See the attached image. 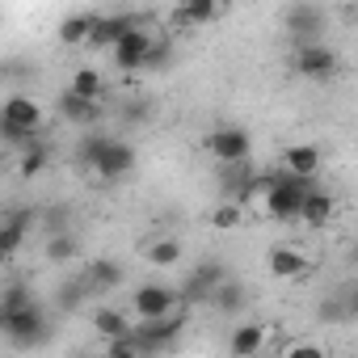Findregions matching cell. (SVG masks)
<instances>
[{
  "instance_id": "1",
  "label": "cell",
  "mask_w": 358,
  "mask_h": 358,
  "mask_svg": "<svg viewBox=\"0 0 358 358\" xmlns=\"http://www.w3.org/2000/svg\"><path fill=\"white\" fill-rule=\"evenodd\" d=\"M80 160L97 177H106V182H118V177H127L135 169V148L122 143V139H110V135H97L93 131V135L80 139Z\"/></svg>"
},
{
  "instance_id": "2",
  "label": "cell",
  "mask_w": 358,
  "mask_h": 358,
  "mask_svg": "<svg viewBox=\"0 0 358 358\" xmlns=\"http://www.w3.org/2000/svg\"><path fill=\"white\" fill-rule=\"evenodd\" d=\"M43 127V106L26 93H13L5 106H0V139L13 143V148H30L38 143V131Z\"/></svg>"
},
{
  "instance_id": "3",
  "label": "cell",
  "mask_w": 358,
  "mask_h": 358,
  "mask_svg": "<svg viewBox=\"0 0 358 358\" xmlns=\"http://www.w3.org/2000/svg\"><path fill=\"white\" fill-rule=\"evenodd\" d=\"M312 190V182H295V177H287V173H278V177H266V190H262V199H266V211H270V220H299V207H303V194Z\"/></svg>"
},
{
  "instance_id": "4",
  "label": "cell",
  "mask_w": 358,
  "mask_h": 358,
  "mask_svg": "<svg viewBox=\"0 0 358 358\" xmlns=\"http://www.w3.org/2000/svg\"><path fill=\"white\" fill-rule=\"evenodd\" d=\"M182 324H186V320L177 316V312L164 316V320H139V324L127 333V341H131L139 354H156V350H169L177 337H182Z\"/></svg>"
},
{
  "instance_id": "5",
  "label": "cell",
  "mask_w": 358,
  "mask_h": 358,
  "mask_svg": "<svg viewBox=\"0 0 358 358\" xmlns=\"http://www.w3.org/2000/svg\"><path fill=\"white\" fill-rule=\"evenodd\" d=\"M0 333H5L13 345L30 350L47 341V316L43 308H26V312H0Z\"/></svg>"
},
{
  "instance_id": "6",
  "label": "cell",
  "mask_w": 358,
  "mask_h": 358,
  "mask_svg": "<svg viewBox=\"0 0 358 358\" xmlns=\"http://www.w3.org/2000/svg\"><path fill=\"white\" fill-rule=\"evenodd\" d=\"M341 68L337 51L329 43H312V47H295V72L303 80H333Z\"/></svg>"
},
{
  "instance_id": "7",
  "label": "cell",
  "mask_w": 358,
  "mask_h": 358,
  "mask_svg": "<svg viewBox=\"0 0 358 358\" xmlns=\"http://www.w3.org/2000/svg\"><path fill=\"white\" fill-rule=\"evenodd\" d=\"M207 148L215 152L220 164H245L249 152H253V139H249L245 127H232V122H228V127H215V131H211Z\"/></svg>"
},
{
  "instance_id": "8",
  "label": "cell",
  "mask_w": 358,
  "mask_h": 358,
  "mask_svg": "<svg viewBox=\"0 0 358 358\" xmlns=\"http://www.w3.org/2000/svg\"><path fill=\"white\" fill-rule=\"evenodd\" d=\"M131 308H135L139 320H164V316H173V308H177V291L164 287V282H143V287L131 295Z\"/></svg>"
},
{
  "instance_id": "9",
  "label": "cell",
  "mask_w": 358,
  "mask_h": 358,
  "mask_svg": "<svg viewBox=\"0 0 358 358\" xmlns=\"http://www.w3.org/2000/svg\"><path fill=\"white\" fill-rule=\"evenodd\" d=\"M287 34L295 38V47H312V43H324V9L316 5H295L287 13Z\"/></svg>"
},
{
  "instance_id": "10",
  "label": "cell",
  "mask_w": 358,
  "mask_h": 358,
  "mask_svg": "<svg viewBox=\"0 0 358 358\" xmlns=\"http://www.w3.org/2000/svg\"><path fill=\"white\" fill-rule=\"evenodd\" d=\"M152 38H156V34H148L143 26L127 30V34H122V38L114 43V64H118L122 72H135V68H143V55H148Z\"/></svg>"
},
{
  "instance_id": "11",
  "label": "cell",
  "mask_w": 358,
  "mask_h": 358,
  "mask_svg": "<svg viewBox=\"0 0 358 358\" xmlns=\"http://www.w3.org/2000/svg\"><path fill=\"white\" fill-rule=\"evenodd\" d=\"M122 278H127V270H122L118 262H110V257H93L89 270L80 274V287H85V295H106V291H114Z\"/></svg>"
},
{
  "instance_id": "12",
  "label": "cell",
  "mask_w": 358,
  "mask_h": 358,
  "mask_svg": "<svg viewBox=\"0 0 358 358\" xmlns=\"http://www.w3.org/2000/svg\"><path fill=\"white\" fill-rule=\"evenodd\" d=\"M228 278V266H220V262H199L194 270H190V282H186V299H207L220 282Z\"/></svg>"
},
{
  "instance_id": "13",
  "label": "cell",
  "mask_w": 358,
  "mask_h": 358,
  "mask_svg": "<svg viewBox=\"0 0 358 358\" xmlns=\"http://www.w3.org/2000/svg\"><path fill=\"white\" fill-rule=\"evenodd\" d=\"M282 169H287V177H295V182H312L316 169H320V152L312 143H295V148H287Z\"/></svg>"
},
{
  "instance_id": "14",
  "label": "cell",
  "mask_w": 358,
  "mask_h": 358,
  "mask_svg": "<svg viewBox=\"0 0 358 358\" xmlns=\"http://www.w3.org/2000/svg\"><path fill=\"white\" fill-rule=\"evenodd\" d=\"M266 266H270V274H274V278H303V274L312 270V266H308V257H303L299 249H291V245H274Z\"/></svg>"
},
{
  "instance_id": "15",
  "label": "cell",
  "mask_w": 358,
  "mask_h": 358,
  "mask_svg": "<svg viewBox=\"0 0 358 358\" xmlns=\"http://www.w3.org/2000/svg\"><path fill=\"white\" fill-rule=\"evenodd\" d=\"M262 341H266V324L249 320V324L232 329V337H228V350H232V358H257V354H262Z\"/></svg>"
},
{
  "instance_id": "16",
  "label": "cell",
  "mask_w": 358,
  "mask_h": 358,
  "mask_svg": "<svg viewBox=\"0 0 358 358\" xmlns=\"http://www.w3.org/2000/svg\"><path fill=\"white\" fill-rule=\"evenodd\" d=\"M139 22L131 17V13H110V17H97V26H93V34H89V43H97V47H114L127 30H135Z\"/></svg>"
},
{
  "instance_id": "17",
  "label": "cell",
  "mask_w": 358,
  "mask_h": 358,
  "mask_svg": "<svg viewBox=\"0 0 358 358\" xmlns=\"http://www.w3.org/2000/svg\"><path fill=\"white\" fill-rule=\"evenodd\" d=\"M299 220L308 224V228H324L329 220H333V194L329 190H308L303 194V207H299Z\"/></svg>"
},
{
  "instance_id": "18",
  "label": "cell",
  "mask_w": 358,
  "mask_h": 358,
  "mask_svg": "<svg viewBox=\"0 0 358 358\" xmlns=\"http://www.w3.org/2000/svg\"><path fill=\"white\" fill-rule=\"evenodd\" d=\"M93 329H97V337H106V341H122V337L131 333V320L122 316V308H97V312H93Z\"/></svg>"
},
{
  "instance_id": "19",
  "label": "cell",
  "mask_w": 358,
  "mask_h": 358,
  "mask_svg": "<svg viewBox=\"0 0 358 358\" xmlns=\"http://www.w3.org/2000/svg\"><path fill=\"white\" fill-rule=\"evenodd\" d=\"M207 299H211V308H215V312H241V308H245V299H249V291H245L236 278H224Z\"/></svg>"
},
{
  "instance_id": "20",
  "label": "cell",
  "mask_w": 358,
  "mask_h": 358,
  "mask_svg": "<svg viewBox=\"0 0 358 358\" xmlns=\"http://www.w3.org/2000/svg\"><path fill=\"white\" fill-rule=\"evenodd\" d=\"M59 114H64L68 122H76V127H89V122H97V118H101V106H97V101H80V97L64 93V97H59Z\"/></svg>"
},
{
  "instance_id": "21",
  "label": "cell",
  "mask_w": 358,
  "mask_h": 358,
  "mask_svg": "<svg viewBox=\"0 0 358 358\" xmlns=\"http://www.w3.org/2000/svg\"><path fill=\"white\" fill-rule=\"evenodd\" d=\"M26 228H30V215H9L0 224V257H13L26 241Z\"/></svg>"
},
{
  "instance_id": "22",
  "label": "cell",
  "mask_w": 358,
  "mask_h": 358,
  "mask_svg": "<svg viewBox=\"0 0 358 358\" xmlns=\"http://www.w3.org/2000/svg\"><path fill=\"white\" fill-rule=\"evenodd\" d=\"M215 17H220V5H211V0H194V5H177L173 9L177 26H203V22H215Z\"/></svg>"
},
{
  "instance_id": "23",
  "label": "cell",
  "mask_w": 358,
  "mask_h": 358,
  "mask_svg": "<svg viewBox=\"0 0 358 358\" xmlns=\"http://www.w3.org/2000/svg\"><path fill=\"white\" fill-rule=\"evenodd\" d=\"M97 17H101V13H72V17L59 26V38H64V47H76V43H85V38L93 34Z\"/></svg>"
},
{
  "instance_id": "24",
  "label": "cell",
  "mask_w": 358,
  "mask_h": 358,
  "mask_svg": "<svg viewBox=\"0 0 358 358\" xmlns=\"http://www.w3.org/2000/svg\"><path fill=\"white\" fill-rule=\"evenodd\" d=\"M26 308H38V299L26 282H9L0 291V312H26Z\"/></svg>"
},
{
  "instance_id": "25",
  "label": "cell",
  "mask_w": 358,
  "mask_h": 358,
  "mask_svg": "<svg viewBox=\"0 0 358 358\" xmlns=\"http://www.w3.org/2000/svg\"><path fill=\"white\" fill-rule=\"evenodd\" d=\"M72 97H80V101H97L101 97V72L97 68H80L76 76H72V89H68Z\"/></svg>"
},
{
  "instance_id": "26",
  "label": "cell",
  "mask_w": 358,
  "mask_h": 358,
  "mask_svg": "<svg viewBox=\"0 0 358 358\" xmlns=\"http://www.w3.org/2000/svg\"><path fill=\"white\" fill-rule=\"evenodd\" d=\"M148 262H152V266H160V270H169V266L182 262V245H177L173 236H156V241H152V249H148Z\"/></svg>"
},
{
  "instance_id": "27",
  "label": "cell",
  "mask_w": 358,
  "mask_h": 358,
  "mask_svg": "<svg viewBox=\"0 0 358 358\" xmlns=\"http://www.w3.org/2000/svg\"><path fill=\"white\" fill-rule=\"evenodd\" d=\"M76 253H80V241H76L72 232H51V241H47V257H51L55 266L72 262Z\"/></svg>"
},
{
  "instance_id": "28",
  "label": "cell",
  "mask_w": 358,
  "mask_h": 358,
  "mask_svg": "<svg viewBox=\"0 0 358 358\" xmlns=\"http://www.w3.org/2000/svg\"><path fill=\"white\" fill-rule=\"evenodd\" d=\"M47 169V143H30V148H22V156H17V173L22 177H38Z\"/></svg>"
},
{
  "instance_id": "29",
  "label": "cell",
  "mask_w": 358,
  "mask_h": 358,
  "mask_svg": "<svg viewBox=\"0 0 358 358\" xmlns=\"http://www.w3.org/2000/svg\"><path fill=\"white\" fill-rule=\"evenodd\" d=\"M55 303H59V312H76L80 303H89V295H85L80 278H76V282H64V287H59V295H55Z\"/></svg>"
},
{
  "instance_id": "30",
  "label": "cell",
  "mask_w": 358,
  "mask_h": 358,
  "mask_svg": "<svg viewBox=\"0 0 358 358\" xmlns=\"http://www.w3.org/2000/svg\"><path fill=\"white\" fill-rule=\"evenodd\" d=\"M169 59H173V47H169V38H152V47H148V55H143V68H169Z\"/></svg>"
},
{
  "instance_id": "31",
  "label": "cell",
  "mask_w": 358,
  "mask_h": 358,
  "mask_svg": "<svg viewBox=\"0 0 358 358\" xmlns=\"http://www.w3.org/2000/svg\"><path fill=\"white\" fill-rule=\"evenodd\" d=\"M211 224H215L220 232L236 228V224H241V207H236V203H220V207H215V215H211Z\"/></svg>"
},
{
  "instance_id": "32",
  "label": "cell",
  "mask_w": 358,
  "mask_h": 358,
  "mask_svg": "<svg viewBox=\"0 0 358 358\" xmlns=\"http://www.w3.org/2000/svg\"><path fill=\"white\" fill-rule=\"evenodd\" d=\"M282 358H329V354L320 345H312V341H295V345L282 350Z\"/></svg>"
},
{
  "instance_id": "33",
  "label": "cell",
  "mask_w": 358,
  "mask_h": 358,
  "mask_svg": "<svg viewBox=\"0 0 358 358\" xmlns=\"http://www.w3.org/2000/svg\"><path fill=\"white\" fill-rule=\"evenodd\" d=\"M106 358H143V354H139V350H135V345H131V341L122 337V341H110V350H106Z\"/></svg>"
}]
</instances>
